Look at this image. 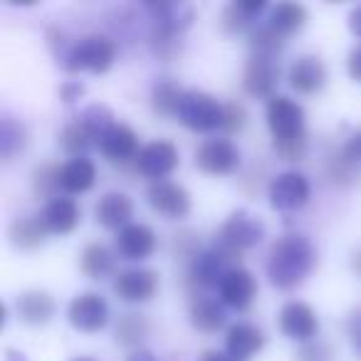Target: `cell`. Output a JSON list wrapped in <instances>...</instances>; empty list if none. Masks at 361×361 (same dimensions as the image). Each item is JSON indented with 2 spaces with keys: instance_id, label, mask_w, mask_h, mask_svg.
<instances>
[{
  "instance_id": "1",
  "label": "cell",
  "mask_w": 361,
  "mask_h": 361,
  "mask_svg": "<svg viewBox=\"0 0 361 361\" xmlns=\"http://www.w3.org/2000/svg\"><path fill=\"white\" fill-rule=\"evenodd\" d=\"M317 265V250L302 233H285L272 243L267 252L265 272L275 290L290 292L312 275Z\"/></svg>"
},
{
  "instance_id": "2",
  "label": "cell",
  "mask_w": 361,
  "mask_h": 361,
  "mask_svg": "<svg viewBox=\"0 0 361 361\" xmlns=\"http://www.w3.org/2000/svg\"><path fill=\"white\" fill-rule=\"evenodd\" d=\"M119 55V42L111 35L92 32L77 40L62 57V65L67 72H90V75H104L111 70Z\"/></svg>"
},
{
  "instance_id": "3",
  "label": "cell",
  "mask_w": 361,
  "mask_h": 361,
  "mask_svg": "<svg viewBox=\"0 0 361 361\" xmlns=\"http://www.w3.org/2000/svg\"><path fill=\"white\" fill-rule=\"evenodd\" d=\"M265 238V223L247 208H238L223 221L216 233V245L240 257L245 250L257 247Z\"/></svg>"
},
{
  "instance_id": "4",
  "label": "cell",
  "mask_w": 361,
  "mask_h": 361,
  "mask_svg": "<svg viewBox=\"0 0 361 361\" xmlns=\"http://www.w3.org/2000/svg\"><path fill=\"white\" fill-rule=\"evenodd\" d=\"M176 119L196 134H211L223 129V104L203 90H186L180 97Z\"/></svg>"
},
{
  "instance_id": "5",
  "label": "cell",
  "mask_w": 361,
  "mask_h": 361,
  "mask_svg": "<svg viewBox=\"0 0 361 361\" xmlns=\"http://www.w3.org/2000/svg\"><path fill=\"white\" fill-rule=\"evenodd\" d=\"M265 121L272 134V141H295L307 136V111L292 97H272L265 106Z\"/></svg>"
},
{
  "instance_id": "6",
  "label": "cell",
  "mask_w": 361,
  "mask_h": 361,
  "mask_svg": "<svg viewBox=\"0 0 361 361\" xmlns=\"http://www.w3.org/2000/svg\"><path fill=\"white\" fill-rule=\"evenodd\" d=\"M240 161L243 154L238 144L226 136L206 139L203 144H198L196 154H193L196 169L206 176H231L240 169Z\"/></svg>"
},
{
  "instance_id": "7",
  "label": "cell",
  "mask_w": 361,
  "mask_h": 361,
  "mask_svg": "<svg viewBox=\"0 0 361 361\" xmlns=\"http://www.w3.org/2000/svg\"><path fill=\"white\" fill-rule=\"evenodd\" d=\"M280 57L272 55H257L250 52L245 67H243V90L255 99H267L277 94V85H280Z\"/></svg>"
},
{
  "instance_id": "8",
  "label": "cell",
  "mask_w": 361,
  "mask_h": 361,
  "mask_svg": "<svg viewBox=\"0 0 361 361\" xmlns=\"http://www.w3.org/2000/svg\"><path fill=\"white\" fill-rule=\"evenodd\" d=\"M312 186L310 178L300 171H282V173L272 176L270 186H267V198L275 211L292 213L300 211L310 203Z\"/></svg>"
},
{
  "instance_id": "9",
  "label": "cell",
  "mask_w": 361,
  "mask_h": 361,
  "mask_svg": "<svg viewBox=\"0 0 361 361\" xmlns=\"http://www.w3.org/2000/svg\"><path fill=\"white\" fill-rule=\"evenodd\" d=\"M109 305L99 292H80L70 300L67 305V322L72 329L82 331V334H97L109 324Z\"/></svg>"
},
{
  "instance_id": "10",
  "label": "cell",
  "mask_w": 361,
  "mask_h": 361,
  "mask_svg": "<svg viewBox=\"0 0 361 361\" xmlns=\"http://www.w3.org/2000/svg\"><path fill=\"white\" fill-rule=\"evenodd\" d=\"M146 203L151 206V211L159 213L166 221H183L193 208L191 193L186 191V186H180V183L169 178L149 183V188H146Z\"/></svg>"
},
{
  "instance_id": "11",
  "label": "cell",
  "mask_w": 361,
  "mask_h": 361,
  "mask_svg": "<svg viewBox=\"0 0 361 361\" xmlns=\"http://www.w3.org/2000/svg\"><path fill=\"white\" fill-rule=\"evenodd\" d=\"M134 164H136V171H139L144 178H151V183L166 180L180 166L178 146L169 139L149 141V144L141 146Z\"/></svg>"
},
{
  "instance_id": "12",
  "label": "cell",
  "mask_w": 361,
  "mask_h": 361,
  "mask_svg": "<svg viewBox=\"0 0 361 361\" xmlns=\"http://www.w3.org/2000/svg\"><path fill=\"white\" fill-rule=\"evenodd\" d=\"M277 324L280 331L292 341H314L319 334V314L314 312V307L307 305L302 300H290L280 307V314H277Z\"/></svg>"
},
{
  "instance_id": "13",
  "label": "cell",
  "mask_w": 361,
  "mask_h": 361,
  "mask_svg": "<svg viewBox=\"0 0 361 361\" xmlns=\"http://www.w3.org/2000/svg\"><path fill=\"white\" fill-rule=\"evenodd\" d=\"M159 285L161 280L156 270H151V267H129V270H121L116 275L111 290L126 305H146V302H151L156 297Z\"/></svg>"
},
{
  "instance_id": "14",
  "label": "cell",
  "mask_w": 361,
  "mask_h": 361,
  "mask_svg": "<svg viewBox=\"0 0 361 361\" xmlns=\"http://www.w3.org/2000/svg\"><path fill=\"white\" fill-rule=\"evenodd\" d=\"M240 257L233 255V252L223 250V247H208L203 252H196L191 260V270L188 277L196 282L198 287H218L221 280L228 275V270L238 267Z\"/></svg>"
},
{
  "instance_id": "15",
  "label": "cell",
  "mask_w": 361,
  "mask_h": 361,
  "mask_svg": "<svg viewBox=\"0 0 361 361\" xmlns=\"http://www.w3.org/2000/svg\"><path fill=\"white\" fill-rule=\"evenodd\" d=\"M257 297V280L247 267L238 265L228 270V275L218 285V300L235 312H247Z\"/></svg>"
},
{
  "instance_id": "16",
  "label": "cell",
  "mask_w": 361,
  "mask_h": 361,
  "mask_svg": "<svg viewBox=\"0 0 361 361\" xmlns=\"http://www.w3.org/2000/svg\"><path fill=\"white\" fill-rule=\"evenodd\" d=\"M156 245H159V235H156L154 228L146 226V223H131V226L121 228L114 238L116 255L129 262L149 260L156 252Z\"/></svg>"
},
{
  "instance_id": "17",
  "label": "cell",
  "mask_w": 361,
  "mask_h": 361,
  "mask_svg": "<svg viewBox=\"0 0 361 361\" xmlns=\"http://www.w3.org/2000/svg\"><path fill=\"white\" fill-rule=\"evenodd\" d=\"M326 80H329V70L319 55H300L287 70V82L302 97H312L322 92Z\"/></svg>"
},
{
  "instance_id": "18",
  "label": "cell",
  "mask_w": 361,
  "mask_h": 361,
  "mask_svg": "<svg viewBox=\"0 0 361 361\" xmlns=\"http://www.w3.org/2000/svg\"><path fill=\"white\" fill-rule=\"evenodd\" d=\"M97 149L111 164H126V161H136L141 146H139V136L131 129L129 124H121L116 121L99 141H97Z\"/></svg>"
},
{
  "instance_id": "19",
  "label": "cell",
  "mask_w": 361,
  "mask_h": 361,
  "mask_svg": "<svg viewBox=\"0 0 361 361\" xmlns=\"http://www.w3.org/2000/svg\"><path fill=\"white\" fill-rule=\"evenodd\" d=\"M16 314L27 326H45L55 319L57 302L47 290H25L16 300Z\"/></svg>"
},
{
  "instance_id": "20",
  "label": "cell",
  "mask_w": 361,
  "mask_h": 361,
  "mask_svg": "<svg viewBox=\"0 0 361 361\" xmlns=\"http://www.w3.org/2000/svg\"><path fill=\"white\" fill-rule=\"evenodd\" d=\"M134 218V201L124 191H106L94 206V221L106 231H116L131 226Z\"/></svg>"
},
{
  "instance_id": "21",
  "label": "cell",
  "mask_w": 361,
  "mask_h": 361,
  "mask_svg": "<svg viewBox=\"0 0 361 361\" xmlns=\"http://www.w3.org/2000/svg\"><path fill=\"white\" fill-rule=\"evenodd\" d=\"M265 349V334L250 322H235L226 331V351L238 361H250Z\"/></svg>"
},
{
  "instance_id": "22",
  "label": "cell",
  "mask_w": 361,
  "mask_h": 361,
  "mask_svg": "<svg viewBox=\"0 0 361 361\" xmlns=\"http://www.w3.org/2000/svg\"><path fill=\"white\" fill-rule=\"evenodd\" d=\"M40 218L50 233H55V235H70V233L80 226L82 213L75 198L57 196L45 203V208L40 211Z\"/></svg>"
},
{
  "instance_id": "23",
  "label": "cell",
  "mask_w": 361,
  "mask_h": 361,
  "mask_svg": "<svg viewBox=\"0 0 361 361\" xmlns=\"http://www.w3.org/2000/svg\"><path fill=\"white\" fill-rule=\"evenodd\" d=\"M57 180H60V191H65L67 196L92 191L97 183L94 161L87 159V156L65 161V164H60V176H57Z\"/></svg>"
},
{
  "instance_id": "24",
  "label": "cell",
  "mask_w": 361,
  "mask_h": 361,
  "mask_svg": "<svg viewBox=\"0 0 361 361\" xmlns=\"http://www.w3.org/2000/svg\"><path fill=\"white\" fill-rule=\"evenodd\" d=\"M188 319H191L193 329L203 331V334H216L218 329L228 324L226 305L216 297L196 295L188 307Z\"/></svg>"
},
{
  "instance_id": "25",
  "label": "cell",
  "mask_w": 361,
  "mask_h": 361,
  "mask_svg": "<svg viewBox=\"0 0 361 361\" xmlns=\"http://www.w3.org/2000/svg\"><path fill=\"white\" fill-rule=\"evenodd\" d=\"M50 231L42 223L40 213L37 216H23L18 221L11 223L8 228V238H11V245L18 250H37L42 243L47 240Z\"/></svg>"
},
{
  "instance_id": "26",
  "label": "cell",
  "mask_w": 361,
  "mask_h": 361,
  "mask_svg": "<svg viewBox=\"0 0 361 361\" xmlns=\"http://www.w3.org/2000/svg\"><path fill=\"white\" fill-rule=\"evenodd\" d=\"M116 252L104 243H90L80 255V270L90 280H106L116 267Z\"/></svg>"
},
{
  "instance_id": "27",
  "label": "cell",
  "mask_w": 361,
  "mask_h": 361,
  "mask_svg": "<svg viewBox=\"0 0 361 361\" xmlns=\"http://www.w3.org/2000/svg\"><path fill=\"white\" fill-rule=\"evenodd\" d=\"M307 20H310V13H307V8L302 3H277L270 11L267 25L287 40L290 35L300 32L307 25Z\"/></svg>"
},
{
  "instance_id": "28",
  "label": "cell",
  "mask_w": 361,
  "mask_h": 361,
  "mask_svg": "<svg viewBox=\"0 0 361 361\" xmlns=\"http://www.w3.org/2000/svg\"><path fill=\"white\" fill-rule=\"evenodd\" d=\"M151 331V324L149 319H146L144 314H134V312H129V314H121L119 322H116L114 326V339L119 346H124V349H141V344L146 341V336H149Z\"/></svg>"
},
{
  "instance_id": "29",
  "label": "cell",
  "mask_w": 361,
  "mask_h": 361,
  "mask_svg": "<svg viewBox=\"0 0 361 361\" xmlns=\"http://www.w3.org/2000/svg\"><path fill=\"white\" fill-rule=\"evenodd\" d=\"M27 141H30V136H27L25 124L13 119V116H6L3 124H0V154H3V161L8 164L18 154H23L27 149Z\"/></svg>"
},
{
  "instance_id": "30",
  "label": "cell",
  "mask_w": 361,
  "mask_h": 361,
  "mask_svg": "<svg viewBox=\"0 0 361 361\" xmlns=\"http://www.w3.org/2000/svg\"><path fill=\"white\" fill-rule=\"evenodd\" d=\"M183 92L173 80L164 77V80H156L154 87H151V109L159 116H176L178 114V104Z\"/></svg>"
},
{
  "instance_id": "31",
  "label": "cell",
  "mask_w": 361,
  "mask_h": 361,
  "mask_svg": "<svg viewBox=\"0 0 361 361\" xmlns=\"http://www.w3.org/2000/svg\"><path fill=\"white\" fill-rule=\"evenodd\" d=\"M57 144L62 146V151H65L70 159H80V156H87V151H90L97 141L92 139L90 131H87L80 121L72 119L60 129V134H57Z\"/></svg>"
},
{
  "instance_id": "32",
  "label": "cell",
  "mask_w": 361,
  "mask_h": 361,
  "mask_svg": "<svg viewBox=\"0 0 361 361\" xmlns=\"http://www.w3.org/2000/svg\"><path fill=\"white\" fill-rule=\"evenodd\" d=\"M75 119L80 121V124L85 126L87 131H90V136L94 141H99L102 136H104L106 131H109L111 126L116 124L114 111H111L106 104H90V106H85V109H82L80 114L75 116Z\"/></svg>"
},
{
  "instance_id": "33",
  "label": "cell",
  "mask_w": 361,
  "mask_h": 361,
  "mask_svg": "<svg viewBox=\"0 0 361 361\" xmlns=\"http://www.w3.org/2000/svg\"><path fill=\"white\" fill-rule=\"evenodd\" d=\"M247 45H250V52H257V55H272V57H280L282 50H285V37L277 35L270 25H255L250 32H247Z\"/></svg>"
},
{
  "instance_id": "34",
  "label": "cell",
  "mask_w": 361,
  "mask_h": 361,
  "mask_svg": "<svg viewBox=\"0 0 361 361\" xmlns=\"http://www.w3.org/2000/svg\"><path fill=\"white\" fill-rule=\"evenodd\" d=\"M57 176H60V166L57 164L35 166V171H32V191H35L37 196L47 198V201L57 198V191H60V180H57Z\"/></svg>"
},
{
  "instance_id": "35",
  "label": "cell",
  "mask_w": 361,
  "mask_h": 361,
  "mask_svg": "<svg viewBox=\"0 0 361 361\" xmlns=\"http://www.w3.org/2000/svg\"><path fill=\"white\" fill-rule=\"evenodd\" d=\"M218 25H221V30L226 32V35H240V32H245V30L250 32L252 27H255V20L243 11L240 3L235 0V3H228V6L223 8Z\"/></svg>"
},
{
  "instance_id": "36",
  "label": "cell",
  "mask_w": 361,
  "mask_h": 361,
  "mask_svg": "<svg viewBox=\"0 0 361 361\" xmlns=\"http://www.w3.org/2000/svg\"><path fill=\"white\" fill-rule=\"evenodd\" d=\"M326 176L334 180L336 186H351L359 176V169H356L354 161L346 159L344 151H339V154H331L326 159Z\"/></svg>"
},
{
  "instance_id": "37",
  "label": "cell",
  "mask_w": 361,
  "mask_h": 361,
  "mask_svg": "<svg viewBox=\"0 0 361 361\" xmlns=\"http://www.w3.org/2000/svg\"><path fill=\"white\" fill-rule=\"evenodd\" d=\"M334 359H336V354H334V349H331V344L322 339L307 341L295 354V361H334Z\"/></svg>"
},
{
  "instance_id": "38",
  "label": "cell",
  "mask_w": 361,
  "mask_h": 361,
  "mask_svg": "<svg viewBox=\"0 0 361 361\" xmlns=\"http://www.w3.org/2000/svg\"><path fill=\"white\" fill-rule=\"evenodd\" d=\"M272 149L280 156V161L287 164H297V161H305L307 149H310V141L305 139H295V141H272Z\"/></svg>"
},
{
  "instance_id": "39",
  "label": "cell",
  "mask_w": 361,
  "mask_h": 361,
  "mask_svg": "<svg viewBox=\"0 0 361 361\" xmlns=\"http://www.w3.org/2000/svg\"><path fill=\"white\" fill-rule=\"evenodd\" d=\"M247 124V111L238 102H228L223 104V131L226 134H240Z\"/></svg>"
},
{
  "instance_id": "40",
  "label": "cell",
  "mask_w": 361,
  "mask_h": 361,
  "mask_svg": "<svg viewBox=\"0 0 361 361\" xmlns=\"http://www.w3.org/2000/svg\"><path fill=\"white\" fill-rule=\"evenodd\" d=\"M346 336H349L356 359L361 361V305H356L346 317Z\"/></svg>"
},
{
  "instance_id": "41",
  "label": "cell",
  "mask_w": 361,
  "mask_h": 361,
  "mask_svg": "<svg viewBox=\"0 0 361 361\" xmlns=\"http://www.w3.org/2000/svg\"><path fill=\"white\" fill-rule=\"evenodd\" d=\"M87 87L82 85L80 80H67L60 85V90H57V94H60V102H65V104H75V102H80L82 97H85Z\"/></svg>"
},
{
  "instance_id": "42",
  "label": "cell",
  "mask_w": 361,
  "mask_h": 361,
  "mask_svg": "<svg viewBox=\"0 0 361 361\" xmlns=\"http://www.w3.org/2000/svg\"><path fill=\"white\" fill-rule=\"evenodd\" d=\"M341 151H344L346 159L354 161L356 166L361 164V129H356L354 134H351L349 139L344 141V146H341Z\"/></svg>"
},
{
  "instance_id": "43",
  "label": "cell",
  "mask_w": 361,
  "mask_h": 361,
  "mask_svg": "<svg viewBox=\"0 0 361 361\" xmlns=\"http://www.w3.org/2000/svg\"><path fill=\"white\" fill-rule=\"evenodd\" d=\"M346 72L354 82H361V45L351 47L346 55Z\"/></svg>"
},
{
  "instance_id": "44",
  "label": "cell",
  "mask_w": 361,
  "mask_h": 361,
  "mask_svg": "<svg viewBox=\"0 0 361 361\" xmlns=\"http://www.w3.org/2000/svg\"><path fill=\"white\" fill-rule=\"evenodd\" d=\"M198 361H238V359H233L226 349H223V351L221 349H206V351H201Z\"/></svg>"
},
{
  "instance_id": "45",
  "label": "cell",
  "mask_w": 361,
  "mask_h": 361,
  "mask_svg": "<svg viewBox=\"0 0 361 361\" xmlns=\"http://www.w3.org/2000/svg\"><path fill=\"white\" fill-rule=\"evenodd\" d=\"M349 30L361 40V6H356L354 11L349 13Z\"/></svg>"
},
{
  "instance_id": "46",
  "label": "cell",
  "mask_w": 361,
  "mask_h": 361,
  "mask_svg": "<svg viewBox=\"0 0 361 361\" xmlns=\"http://www.w3.org/2000/svg\"><path fill=\"white\" fill-rule=\"evenodd\" d=\"M126 361H156V356L151 354L149 349H136V351H131V356Z\"/></svg>"
},
{
  "instance_id": "47",
  "label": "cell",
  "mask_w": 361,
  "mask_h": 361,
  "mask_svg": "<svg viewBox=\"0 0 361 361\" xmlns=\"http://www.w3.org/2000/svg\"><path fill=\"white\" fill-rule=\"evenodd\" d=\"M351 270H354V275L361 280V247H356L354 255H351Z\"/></svg>"
},
{
  "instance_id": "48",
  "label": "cell",
  "mask_w": 361,
  "mask_h": 361,
  "mask_svg": "<svg viewBox=\"0 0 361 361\" xmlns=\"http://www.w3.org/2000/svg\"><path fill=\"white\" fill-rule=\"evenodd\" d=\"M6 361H27L25 354L18 349H6Z\"/></svg>"
},
{
  "instance_id": "49",
  "label": "cell",
  "mask_w": 361,
  "mask_h": 361,
  "mask_svg": "<svg viewBox=\"0 0 361 361\" xmlns=\"http://www.w3.org/2000/svg\"><path fill=\"white\" fill-rule=\"evenodd\" d=\"M70 361H97V359H92V356H77V359H70Z\"/></svg>"
}]
</instances>
